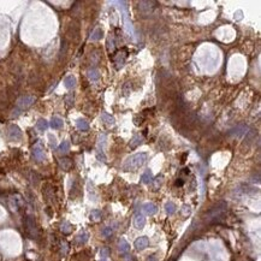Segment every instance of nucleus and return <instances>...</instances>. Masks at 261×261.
I'll return each instance as SVG.
<instances>
[{
	"label": "nucleus",
	"mask_w": 261,
	"mask_h": 261,
	"mask_svg": "<svg viewBox=\"0 0 261 261\" xmlns=\"http://www.w3.org/2000/svg\"><path fill=\"white\" fill-rule=\"evenodd\" d=\"M101 119H102V122L105 123V124H107L108 126H114V124H116V120H114V118L111 116V114H108L107 112H101Z\"/></svg>",
	"instance_id": "ddd939ff"
},
{
	"label": "nucleus",
	"mask_w": 261,
	"mask_h": 261,
	"mask_svg": "<svg viewBox=\"0 0 261 261\" xmlns=\"http://www.w3.org/2000/svg\"><path fill=\"white\" fill-rule=\"evenodd\" d=\"M112 4L118 5L117 7L119 9L122 18H123V22H124V29H125V31L128 33L129 36L134 37L135 31H134L132 23L130 21V15H129V10H128V6H126V3H124V1H112Z\"/></svg>",
	"instance_id": "f03ea898"
},
{
	"label": "nucleus",
	"mask_w": 261,
	"mask_h": 261,
	"mask_svg": "<svg viewBox=\"0 0 261 261\" xmlns=\"http://www.w3.org/2000/svg\"><path fill=\"white\" fill-rule=\"evenodd\" d=\"M143 143V137L141 136V135H134L132 136V138L130 140V143H129V146H130V148H136L137 146H140V144H142Z\"/></svg>",
	"instance_id": "2eb2a0df"
},
{
	"label": "nucleus",
	"mask_w": 261,
	"mask_h": 261,
	"mask_svg": "<svg viewBox=\"0 0 261 261\" xmlns=\"http://www.w3.org/2000/svg\"><path fill=\"white\" fill-rule=\"evenodd\" d=\"M87 76H88V78L92 81H98L100 78V72L96 69H90V70L87 71Z\"/></svg>",
	"instance_id": "6ab92c4d"
},
{
	"label": "nucleus",
	"mask_w": 261,
	"mask_h": 261,
	"mask_svg": "<svg viewBox=\"0 0 261 261\" xmlns=\"http://www.w3.org/2000/svg\"><path fill=\"white\" fill-rule=\"evenodd\" d=\"M176 209H177L176 205L173 203V202H171V201H168V202L165 205V212H166L168 215H172L173 213L176 212Z\"/></svg>",
	"instance_id": "412c9836"
},
{
	"label": "nucleus",
	"mask_w": 261,
	"mask_h": 261,
	"mask_svg": "<svg viewBox=\"0 0 261 261\" xmlns=\"http://www.w3.org/2000/svg\"><path fill=\"white\" fill-rule=\"evenodd\" d=\"M147 161V153H137L134 155H130L125 159L123 162V170L124 171H136L140 167H142Z\"/></svg>",
	"instance_id": "f257e3e1"
},
{
	"label": "nucleus",
	"mask_w": 261,
	"mask_h": 261,
	"mask_svg": "<svg viewBox=\"0 0 261 261\" xmlns=\"http://www.w3.org/2000/svg\"><path fill=\"white\" fill-rule=\"evenodd\" d=\"M90 219L94 220V221L100 220V219H101V211H99V209H93V211L90 212Z\"/></svg>",
	"instance_id": "bb28decb"
},
{
	"label": "nucleus",
	"mask_w": 261,
	"mask_h": 261,
	"mask_svg": "<svg viewBox=\"0 0 261 261\" xmlns=\"http://www.w3.org/2000/svg\"><path fill=\"white\" fill-rule=\"evenodd\" d=\"M148 244H149V241H148V238H147L146 236L138 237V238L135 241V243H134V245H135V248H136L137 250H143L144 248L148 247Z\"/></svg>",
	"instance_id": "9d476101"
},
{
	"label": "nucleus",
	"mask_w": 261,
	"mask_h": 261,
	"mask_svg": "<svg viewBox=\"0 0 261 261\" xmlns=\"http://www.w3.org/2000/svg\"><path fill=\"white\" fill-rule=\"evenodd\" d=\"M33 156L37 160V161H43L46 159V155H45V150H43V147L37 143L33 147Z\"/></svg>",
	"instance_id": "423d86ee"
},
{
	"label": "nucleus",
	"mask_w": 261,
	"mask_h": 261,
	"mask_svg": "<svg viewBox=\"0 0 261 261\" xmlns=\"http://www.w3.org/2000/svg\"><path fill=\"white\" fill-rule=\"evenodd\" d=\"M7 136L11 141H19L22 138V131L17 125H10L9 131H7Z\"/></svg>",
	"instance_id": "39448f33"
},
{
	"label": "nucleus",
	"mask_w": 261,
	"mask_h": 261,
	"mask_svg": "<svg viewBox=\"0 0 261 261\" xmlns=\"http://www.w3.org/2000/svg\"><path fill=\"white\" fill-rule=\"evenodd\" d=\"M76 83H77L76 77L72 76V75L66 76L65 79H64V85H65V88H66V89H73L75 87H76Z\"/></svg>",
	"instance_id": "9b49d317"
},
{
	"label": "nucleus",
	"mask_w": 261,
	"mask_h": 261,
	"mask_svg": "<svg viewBox=\"0 0 261 261\" xmlns=\"http://www.w3.org/2000/svg\"><path fill=\"white\" fill-rule=\"evenodd\" d=\"M43 193H45V196H46V199H47L48 201H52V200L54 199L53 190H52V188H51L49 185H46V187H45V190H43Z\"/></svg>",
	"instance_id": "a878e982"
},
{
	"label": "nucleus",
	"mask_w": 261,
	"mask_h": 261,
	"mask_svg": "<svg viewBox=\"0 0 261 261\" xmlns=\"http://www.w3.org/2000/svg\"><path fill=\"white\" fill-rule=\"evenodd\" d=\"M108 255H110L108 248H102V249L100 250V256H101V259H106Z\"/></svg>",
	"instance_id": "7c9ffc66"
},
{
	"label": "nucleus",
	"mask_w": 261,
	"mask_h": 261,
	"mask_svg": "<svg viewBox=\"0 0 261 261\" xmlns=\"http://www.w3.org/2000/svg\"><path fill=\"white\" fill-rule=\"evenodd\" d=\"M59 166L64 171H69L72 167V161L69 158H61V159H59Z\"/></svg>",
	"instance_id": "dca6fc26"
},
{
	"label": "nucleus",
	"mask_w": 261,
	"mask_h": 261,
	"mask_svg": "<svg viewBox=\"0 0 261 261\" xmlns=\"http://www.w3.org/2000/svg\"><path fill=\"white\" fill-rule=\"evenodd\" d=\"M89 239V233L87 231H81L77 236H76V243L78 244H85Z\"/></svg>",
	"instance_id": "f8f14e48"
},
{
	"label": "nucleus",
	"mask_w": 261,
	"mask_h": 261,
	"mask_svg": "<svg viewBox=\"0 0 261 261\" xmlns=\"http://www.w3.org/2000/svg\"><path fill=\"white\" fill-rule=\"evenodd\" d=\"M182 213H183V215H189L190 214V207L188 205H184L183 208H182Z\"/></svg>",
	"instance_id": "473e14b6"
},
{
	"label": "nucleus",
	"mask_w": 261,
	"mask_h": 261,
	"mask_svg": "<svg viewBox=\"0 0 261 261\" xmlns=\"http://www.w3.org/2000/svg\"><path fill=\"white\" fill-rule=\"evenodd\" d=\"M112 232H113V229H112L111 226H106V227L101 231V235H102L104 237H108V236L112 235Z\"/></svg>",
	"instance_id": "c756f323"
},
{
	"label": "nucleus",
	"mask_w": 261,
	"mask_h": 261,
	"mask_svg": "<svg viewBox=\"0 0 261 261\" xmlns=\"http://www.w3.org/2000/svg\"><path fill=\"white\" fill-rule=\"evenodd\" d=\"M69 149H70V143H69V141H63V142L59 144V147H58V152H59V153H66V152H69Z\"/></svg>",
	"instance_id": "393cba45"
},
{
	"label": "nucleus",
	"mask_w": 261,
	"mask_h": 261,
	"mask_svg": "<svg viewBox=\"0 0 261 261\" xmlns=\"http://www.w3.org/2000/svg\"><path fill=\"white\" fill-rule=\"evenodd\" d=\"M65 102H66V106H67V107L73 106V94H72V93H70V94H67V95L65 96Z\"/></svg>",
	"instance_id": "cd10ccee"
},
{
	"label": "nucleus",
	"mask_w": 261,
	"mask_h": 261,
	"mask_svg": "<svg viewBox=\"0 0 261 261\" xmlns=\"http://www.w3.org/2000/svg\"><path fill=\"white\" fill-rule=\"evenodd\" d=\"M144 225H146V218H144V215H143L142 213H137V214L135 215V218H134V226H135L136 229L141 230V229L144 227Z\"/></svg>",
	"instance_id": "1a4fd4ad"
},
{
	"label": "nucleus",
	"mask_w": 261,
	"mask_h": 261,
	"mask_svg": "<svg viewBox=\"0 0 261 261\" xmlns=\"http://www.w3.org/2000/svg\"><path fill=\"white\" fill-rule=\"evenodd\" d=\"M101 37H102V30H101L100 28H96V29L93 31V34H92V36H90V40H92V41H99Z\"/></svg>",
	"instance_id": "b1692460"
},
{
	"label": "nucleus",
	"mask_w": 261,
	"mask_h": 261,
	"mask_svg": "<svg viewBox=\"0 0 261 261\" xmlns=\"http://www.w3.org/2000/svg\"><path fill=\"white\" fill-rule=\"evenodd\" d=\"M129 249H130V244L124 238H120V241H119V251L122 254H126L129 251Z\"/></svg>",
	"instance_id": "aec40b11"
},
{
	"label": "nucleus",
	"mask_w": 261,
	"mask_h": 261,
	"mask_svg": "<svg viewBox=\"0 0 261 261\" xmlns=\"http://www.w3.org/2000/svg\"><path fill=\"white\" fill-rule=\"evenodd\" d=\"M226 208H227V205H226L224 201L218 202L217 205H214V206L208 211V213L206 214V219H207L208 221L218 219V218L226 211Z\"/></svg>",
	"instance_id": "7ed1b4c3"
},
{
	"label": "nucleus",
	"mask_w": 261,
	"mask_h": 261,
	"mask_svg": "<svg viewBox=\"0 0 261 261\" xmlns=\"http://www.w3.org/2000/svg\"><path fill=\"white\" fill-rule=\"evenodd\" d=\"M141 182H142L143 184H149V183L153 182V173H152L150 170H147V171L143 173V175H142Z\"/></svg>",
	"instance_id": "a211bd4d"
},
{
	"label": "nucleus",
	"mask_w": 261,
	"mask_h": 261,
	"mask_svg": "<svg viewBox=\"0 0 261 261\" xmlns=\"http://www.w3.org/2000/svg\"><path fill=\"white\" fill-rule=\"evenodd\" d=\"M67 249H69V247H67L66 242H63V243H61V254L65 255V254L67 253Z\"/></svg>",
	"instance_id": "72a5a7b5"
},
{
	"label": "nucleus",
	"mask_w": 261,
	"mask_h": 261,
	"mask_svg": "<svg viewBox=\"0 0 261 261\" xmlns=\"http://www.w3.org/2000/svg\"><path fill=\"white\" fill-rule=\"evenodd\" d=\"M76 126H77V129L81 130V131H87V130L89 129V124H88V122H87L84 118L77 119V120H76Z\"/></svg>",
	"instance_id": "f3484780"
},
{
	"label": "nucleus",
	"mask_w": 261,
	"mask_h": 261,
	"mask_svg": "<svg viewBox=\"0 0 261 261\" xmlns=\"http://www.w3.org/2000/svg\"><path fill=\"white\" fill-rule=\"evenodd\" d=\"M100 261H107V260H106V259H101Z\"/></svg>",
	"instance_id": "e433bc0d"
},
{
	"label": "nucleus",
	"mask_w": 261,
	"mask_h": 261,
	"mask_svg": "<svg viewBox=\"0 0 261 261\" xmlns=\"http://www.w3.org/2000/svg\"><path fill=\"white\" fill-rule=\"evenodd\" d=\"M49 125H51V128H52V129H55V130H58V129H61V128H63V125H64V122H63V119H61L60 117H53V118L51 119V123H49Z\"/></svg>",
	"instance_id": "4468645a"
},
{
	"label": "nucleus",
	"mask_w": 261,
	"mask_h": 261,
	"mask_svg": "<svg viewBox=\"0 0 261 261\" xmlns=\"http://www.w3.org/2000/svg\"><path fill=\"white\" fill-rule=\"evenodd\" d=\"M35 101H36L35 96H33V95H24V96H21L17 100V107L19 110H25V108L30 107Z\"/></svg>",
	"instance_id": "20e7f679"
},
{
	"label": "nucleus",
	"mask_w": 261,
	"mask_h": 261,
	"mask_svg": "<svg viewBox=\"0 0 261 261\" xmlns=\"http://www.w3.org/2000/svg\"><path fill=\"white\" fill-rule=\"evenodd\" d=\"M130 90H131V85H130V83L128 82V83H125V85H124V88H123V92H124V95H129V93H130Z\"/></svg>",
	"instance_id": "2f4dec72"
},
{
	"label": "nucleus",
	"mask_w": 261,
	"mask_h": 261,
	"mask_svg": "<svg viewBox=\"0 0 261 261\" xmlns=\"http://www.w3.org/2000/svg\"><path fill=\"white\" fill-rule=\"evenodd\" d=\"M96 158H98V160L99 161H102V162H106V155L104 154V150L102 149H98V152H96Z\"/></svg>",
	"instance_id": "c85d7f7f"
},
{
	"label": "nucleus",
	"mask_w": 261,
	"mask_h": 261,
	"mask_svg": "<svg viewBox=\"0 0 261 261\" xmlns=\"http://www.w3.org/2000/svg\"><path fill=\"white\" fill-rule=\"evenodd\" d=\"M156 211H158V207L152 202H146L142 206V212L147 215H154L156 213Z\"/></svg>",
	"instance_id": "6e6552de"
},
{
	"label": "nucleus",
	"mask_w": 261,
	"mask_h": 261,
	"mask_svg": "<svg viewBox=\"0 0 261 261\" xmlns=\"http://www.w3.org/2000/svg\"><path fill=\"white\" fill-rule=\"evenodd\" d=\"M48 122L46 120V119H43V118H40L39 120H37V123H36V126H37V129L40 130V131H45V130H47V128H48Z\"/></svg>",
	"instance_id": "4be33fe9"
},
{
	"label": "nucleus",
	"mask_w": 261,
	"mask_h": 261,
	"mask_svg": "<svg viewBox=\"0 0 261 261\" xmlns=\"http://www.w3.org/2000/svg\"><path fill=\"white\" fill-rule=\"evenodd\" d=\"M25 226H27V230H28V232L30 233L31 237L37 236V227H36V224H35V220L33 219V217H27Z\"/></svg>",
	"instance_id": "0eeeda50"
},
{
	"label": "nucleus",
	"mask_w": 261,
	"mask_h": 261,
	"mask_svg": "<svg viewBox=\"0 0 261 261\" xmlns=\"http://www.w3.org/2000/svg\"><path fill=\"white\" fill-rule=\"evenodd\" d=\"M60 230H61V232L63 233H70L71 232V230H72V226H71V224L69 223V221H66V220H64L61 224H60Z\"/></svg>",
	"instance_id": "5701e85b"
},
{
	"label": "nucleus",
	"mask_w": 261,
	"mask_h": 261,
	"mask_svg": "<svg viewBox=\"0 0 261 261\" xmlns=\"http://www.w3.org/2000/svg\"><path fill=\"white\" fill-rule=\"evenodd\" d=\"M48 137H49V140H51V146L54 147V146H55V137H54L53 135H49Z\"/></svg>",
	"instance_id": "c9c22d12"
},
{
	"label": "nucleus",
	"mask_w": 261,
	"mask_h": 261,
	"mask_svg": "<svg viewBox=\"0 0 261 261\" xmlns=\"http://www.w3.org/2000/svg\"><path fill=\"white\" fill-rule=\"evenodd\" d=\"M147 261H159V255H158V254H153V255H150V256L148 257Z\"/></svg>",
	"instance_id": "f704fd0d"
}]
</instances>
